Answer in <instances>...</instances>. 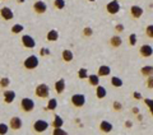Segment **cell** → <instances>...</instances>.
<instances>
[{
  "label": "cell",
  "mask_w": 153,
  "mask_h": 135,
  "mask_svg": "<svg viewBox=\"0 0 153 135\" xmlns=\"http://www.w3.org/2000/svg\"><path fill=\"white\" fill-rule=\"evenodd\" d=\"M38 64H40V61H38V57L36 55H30L25 61H23V66H25L27 70L36 69L38 66Z\"/></svg>",
  "instance_id": "6da1fadb"
},
{
  "label": "cell",
  "mask_w": 153,
  "mask_h": 135,
  "mask_svg": "<svg viewBox=\"0 0 153 135\" xmlns=\"http://www.w3.org/2000/svg\"><path fill=\"white\" fill-rule=\"evenodd\" d=\"M35 94L37 96L38 98H47L50 94V88L49 85L45 84V83H41L36 87V90H35Z\"/></svg>",
  "instance_id": "7a4b0ae2"
},
{
  "label": "cell",
  "mask_w": 153,
  "mask_h": 135,
  "mask_svg": "<svg viewBox=\"0 0 153 135\" xmlns=\"http://www.w3.org/2000/svg\"><path fill=\"white\" fill-rule=\"evenodd\" d=\"M21 108L22 111H25V112H31L35 108V102H33V99L31 98H22L21 101Z\"/></svg>",
  "instance_id": "3957f363"
},
{
  "label": "cell",
  "mask_w": 153,
  "mask_h": 135,
  "mask_svg": "<svg viewBox=\"0 0 153 135\" xmlns=\"http://www.w3.org/2000/svg\"><path fill=\"white\" fill-rule=\"evenodd\" d=\"M49 129V122L46 120H37V121L33 124V130L36 133H44Z\"/></svg>",
  "instance_id": "277c9868"
},
{
  "label": "cell",
  "mask_w": 153,
  "mask_h": 135,
  "mask_svg": "<svg viewBox=\"0 0 153 135\" xmlns=\"http://www.w3.org/2000/svg\"><path fill=\"white\" fill-rule=\"evenodd\" d=\"M71 103H73L74 107H83L85 103V97L84 94H73L71 96Z\"/></svg>",
  "instance_id": "5b68a950"
},
{
  "label": "cell",
  "mask_w": 153,
  "mask_h": 135,
  "mask_svg": "<svg viewBox=\"0 0 153 135\" xmlns=\"http://www.w3.org/2000/svg\"><path fill=\"white\" fill-rule=\"evenodd\" d=\"M106 10L110 14H117L119 12H120V3H119L117 0H111L110 3H107Z\"/></svg>",
  "instance_id": "8992f818"
},
{
  "label": "cell",
  "mask_w": 153,
  "mask_h": 135,
  "mask_svg": "<svg viewBox=\"0 0 153 135\" xmlns=\"http://www.w3.org/2000/svg\"><path fill=\"white\" fill-rule=\"evenodd\" d=\"M22 43L26 49H33V47L36 46L35 38H33L32 36H30V35H23L22 36Z\"/></svg>",
  "instance_id": "52a82bcc"
},
{
  "label": "cell",
  "mask_w": 153,
  "mask_h": 135,
  "mask_svg": "<svg viewBox=\"0 0 153 135\" xmlns=\"http://www.w3.org/2000/svg\"><path fill=\"white\" fill-rule=\"evenodd\" d=\"M0 16H1V18L4 19V21H12L13 17H14V13L10 8L8 7H3L1 9H0Z\"/></svg>",
  "instance_id": "ba28073f"
},
{
  "label": "cell",
  "mask_w": 153,
  "mask_h": 135,
  "mask_svg": "<svg viewBox=\"0 0 153 135\" xmlns=\"http://www.w3.org/2000/svg\"><path fill=\"white\" fill-rule=\"evenodd\" d=\"M33 10H35L37 14H44V13H46V10H47L46 3H44L42 0H38V1H36L35 4H33Z\"/></svg>",
  "instance_id": "9c48e42d"
},
{
  "label": "cell",
  "mask_w": 153,
  "mask_h": 135,
  "mask_svg": "<svg viewBox=\"0 0 153 135\" xmlns=\"http://www.w3.org/2000/svg\"><path fill=\"white\" fill-rule=\"evenodd\" d=\"M22 119L18 117V116H14L10 119V122H9V126H10V129H13L14 131H17V130H21L22 129Z\"/></svg>",
  "instance_id": "30bf717a"
},
{
  "label": "cell",
  "mask_w": 153,
  "mask_h": 135,
  "mask_svg": "<svg viewBox=\"0 0 153 135\" xmlns=\"http://www.w3.org/2000/svg\"><path fill=\"white\" fill-rule=\"evenodd\" d=\"M139 52L143 57H151L153 55V47L151 45H142Z\"/></svg>",
  "instance_id": "8fae6325"
},
{
  "label": "cell",
  "mask_w": 153,
  "mask_h": 135,
  "mask_svg": "<svg viewBox=\"0 0 153 135\" xmlns=\"http://www.w3.org/2000/svg\"><path fill=\"white\" fill-rule=\"evenodd\" d=\"M143 8L142 7H139V5H131V8H130V14H131V17L133 18H135V19H138V18H140L142 16H143Z\"/></svg>",
  "instance_id": "7c38bea8"
},
{
  "label": "cell",
  "mask_w": 153,
  "mask_h": 135,
  "mask_svg": "<svg viewBox=\"0 0 153 135\" xmlns=\"http://www.w3.org/2000/svg\"><path fill=\"white\" fill-rule=\"evenodd\" d=\"M4 102L5 103H12L14 99H16V92H14V90H4Z\"/></svg>",
  "instance_id": "4fadbf2b"
},
{
  "label": "cell",
  "mask_w": 153,
  "mask_h": 135,
  "mask_svg": "<svg viewBox=\"0 0 153 135\" xmlns=\"http://www.w3.org/2000/svg\"><path fill=\"white\" fill-rule=\"evenodd\" d=\"M65 89V80L64 79H59L57 82H55V92L57 94H61Z\"/></svg>",
  "instance_id": "5bb4252c"
},
{
  "label": "cell",
  "mask_w": 153,
  "mask_h": 135,
  "mask_svg": "<svg viewBox=\"0 0 153 135\" xmlns=\"http://www.w3.org/2000/svg\"><path fill=\"white\" fill-rule=\"evenodd\" d=\"M106 94H107L106 88L98 84V85H97V88H96V96H97V98H98V99H102V98L106 97Z\"/></svg>",
  "instance_id": "9a60e30c"
},
{
  "label": "cell",
  "mask_w": 153,
  "mask_h": 135,
  "mask_svg": "<svg viewBox=\"0 0 153 135\" xmlns=\"http://www.w3.org/2000/svg\"><path fill=\"white\" fill-rule=\"evenodd\" d=\"M46 38H47V41H50V42H55V41H57V38H59V32L56 30H51L47 32Z\"/></svg>",
  "instance_id": "2e32d148"
},
{
  "label": "cell",
  "mask_w": 153,
  "mask_h": 135,
  "mask_svg": "<svg viewBox=\"0 0 153 135\" xmlns=\"http://www.w3.org/2000/svg\"><path fill=\"white\" fill-rule=\"evenodd\" d=\"M110 73H111V69H110V66L107 65H101L98 68V76H107L110 75Z\"/></svg>",
  "instance_id": "e0dca14e"
},
{
  "label": "cell",
  "mask_w": 153,
  "mask_h": 135,
  "mask_svg": "<svg viewBox=\"0 0 153 135\" xmlns=\"http://www.w3.org/2000/svg\"><path fill=\"white\" fill-rule=\"evenodd\" d=\"M100 130H101L102 133H110L112 130V124L108 121H102L100 124Z\"/></svg>",
  "instance_id": "ac0fdd59"
},
{
  "label": "cell",
  "mask_w": 153,
  "mask_h": 135,
  "mask_svg": "<svg viewBox=\"0 0 153 135\" xmlns=\"http://www.w3.org/2000/svg\"><path fill=\"white\" fill-rule=\"evenodd\" d=\"M121 43H123V40L120 36H112L111 40H110V45L112 47H120Z\"/></svg>",
  "instance_id": "d6986e66"
},
{
  "label": "cell",
  "mask_w": 153,
  "mask_h": 135,
  "mask_svg": "<svg viewBox=\"0 0 153 135\" xmlns=\"http://www.w3.org/2000/svg\"><path fill=\"white\" fill-rule=\"evenodd\" d=\"M88 82H89L91 85L97 87L100 84V76L96 75V74H91V75H88Z\"/></svg>",
  "instance_id": "ffe728a7"
},
{
  "label": "cell",
  "mask_w": 153,
  "mask_h": 135,
  "mask_svg": "<svg viewBox=\"0 0 153 135\" xmlns=\"http://www.w3.org/2000/svg\"><path fill=\"white\" fill-rule=\"evenodd\" d=\"M63 60L65 61V62H70L71 60H73V57H74V55H73V52H71L70 50H64L63 51Z\"/></svg>",
  "instance_id": "44dd1931"
},
{
  "label": "cell",
  "mask_w": 153,
  "mask_h": 135,
  "mask_svg": "<svg viewBox=\"0 0 153 135\" xmlns=\"http://www.w3.org/2000/svg\"><path fill=\"white\" fill-rule=\"evenodd\" d=\"M142 74L144 76H149V75H153V66L151 65H144L142 68Z\"/></svg>",
  "instance_id": "7402d4cb"
},
{
  "label": "cell",
  "mask_w": 153,
  "mask_h": 135,
  "mask_svg": "<svg viewBox=\"0 0 153 135\" xmlns=\"http://www.w3.org/2000/svg\"><path fill=\"white\" fill-rule=\"evenodd\" d=\"M56 107H57V101L55 98H51V99H49V103H47L45 110H47V111H54Z\"/></svg>",
  "instance_id": "603a6c76"
},
{
  "label": "cell",
  "mask_w": 153,
  "mask_h": 135,
  "mask_svg": "<svg viewBox=\"0 0 153 135\" xmlns=\"http://www.w3.org/2000/svg\"><path fill=\"white\" fill-rule=\"evenodd\" d=\"M63 125H64V120L56 115L55 119H54V121H52V126H54V128H63Z\"/></svg>",
  "instance_id": "cb8c5ba5"
},
{
  "label": "cell",
  "mask_w": 153,
  "mask_h": 135,
  "mask_svg": "<svg viewBox=\"0 0 153 135\" xmlns=\"http://www.w3.org/2000/svg\"><path fill=\"white\" fill-rule=\"evenodd\" d=\"M111 84L115 87V88H120V87H123V80L119 78V76H112L111 78Z\"/></svg>",
  "instance_id": "d4e9b609"
},
{
  "label": "cell",
  "mask_w": 153,
  "mask_h": 135,
  "mask_svg": "<svg viewBox=\"0 0 153 135\" xmlns=\"http://www.w3.org/2000/svg\"><path fill=\"white\" fill-rule=\"evenodd\" d=\"M54 7L56 9H59V10L64 9L65 8V0H55V1H54Z\"/></svg>",
  "instance_id": "484cf974"
},
{
  "label": "cell",
  "mask_w": 153,
  "mask_h": 135,
  "mask_svg": "<svg viewBox=\"0 0 153 135\" xmlns=\"http://www.w3.org/2000/svg\"><path fill=\"white\" fill-rule=\"evenodd\" d=\"M78 76H79V79H85V78H88L87 69H84V68L79 69V71H78Z\"/></svg>",
  "instance_id": "4316f807"
},
{
  "label": "cell",
  "mask_w": 153,
  "mask_h": 135,
  "mask_svg": "<svg viewBox=\"0 0 153 135\" xmlns=\"http://www.w3.org/2000/svg\"><path fill=\"white\" fill-rule=\"evenodd\" d=\"M23 28H25V27L18 23V24H14V26L12 27V32H13V33H21V32L23 31Z\"/></svg>",
  "instance_id": "83f0119b"
},
{
  "label": "cell",
  "mask_w": 153,
  "mask_h": 135,
  "mask_svg": "<svg viewBox=\"0 0 153 135\" xmlns=\"http://www.w3.org/2000/svg\"><path fill=\"white\" fill-rule=\"evenodd\" d=\"M146 35H147V37L153 38V24L147 26V28H146Z\"/></svg>",
  "instance_id": "f1b7e54d"
},
{
  "label": "cell",
  "mask_w": 153,
  "mask_h": 135,
  "mask_svg": "<svg viewBox=\"0 0 153 135\" xmlns=\"http://www.w3.org/2000/svg\"><path fill=\"white\" fill-rule=\"evenodd\" d=\"M52 134H54V135H66L68 133H66L65 130H63L61 128H54V131H52Z\"/></svg>",
  "instance_id": "f546056e"
},
{
  "label": "cell",
  "mask_w": 153,
  "mask_h": 135,
  "mask_svg": "<svg viewBox=\"0 0 153 135\" xmlns=\"http://www.w3.org/2000/svg\"><path fill=\"white\" fill-rule=\"evenodd\" d=\"M144 103L148 106V108H149L152 116H153V99H149V98H146L144 99Z\"/></svg>",
  "instance_id": "4dcf8cb0"
},
{
  "label": "cell",
  "mask_w": 153,
  "mask_h": 135,
  "mask_svg": "<svg viewBox=\"0 0 153 135\" xmlns=\"http://www.w3.org/2000/svg\"><path fill=\"white\" fill-rule=\"evenodd\" d=\"M9 84H10L9 78H1V80H0V87H1V88H7Z\"/></svg>",
  "instance_id": "1f68e13d"
},
{
  "label": "cell",
  "mask_w": 153,
  "mask_h": 135,
  "mask_svg": "<svg viewBox=\"0 0 153 135\" xmlns=\"http://www.w3.org/2000/svg\"><path fill=\"white\" fill-rule=\"evenodd\" d=\"M8 130H9V126H8L7 124H4V122L0 124V134H1V135L7 134V133H8Z\"/></svg>",
  "instance_id": "d6a6232c"
},
{
  "label": "cell",
  "mask_w": 153,
  "mask_h": 135,
  "mask_svg": "<svg viewBox=\"0 0 153 135\" xmlns=\"http://www.w3.org/2000/svg\"><path fill=\"white\" fill-rule=\"evenodd\" d=\"M146 84H147V87H148L149 89H153V75L147 76V82H146Z\"/></svg>",
  "instance_id": "836d02e7"
},
{
  "label": "cell",
  "mask_w": 153,
  "mask_h": 135,
  "mask_svg": "<svg viewBox=\"0 0 153 135\" xmlns=\"http://www.w3.org/2000/svg\"><path fill=\"white\" fill-rule=\"evenodd\" d=\"M129 42H130L131 46H135V43H137V35L135 33H131V35L129 36Z\"/></svg>",
  "instance_id": "e575fe53"
},
{
  "label": "cell",
  "mask_w": 153,
  "mask_h": 135,
  "mask_svg": "<svg viewBox=\"0 0 153 135\" xmlns=\"http://www.w3.org/2000/svg\"><path fill=\"white\" fill-rule=\"evenodd\" d=\"M83 33H84V36L91 37V36H92V33H93V31H92V28H91V27H85L83 30Z\"/></svg>",
  "instance_id": "d590c367"
},
{
  "label": "cell",
  "mask_w": 153,
  "mask_h": 135,
  "mask_svg": "<svg viewBox=\"0 0 153 135\" xmlns=\"http://www.w3.org/2000/svg\"><path fill=\"white\" fill-rule=\"evenodd\" d=\"M112 107H114L115 111H121L123 110V105L120 102H117V101H115L114 105H112Z\"/></svg>",
  "instance_id": "8d00e7d4"
},
{
  "label": "cell",
  "mask_w": 153,
  "mask_h": 135,
  "mask_svg": "<svg viewBox=\"0 0 153 135\" xmlns=\"http://www.w3.org/2000/svg\"><path fill=\"white\" fill-rule=\"evenodd\" d=\"M133 97L135 98V99H140V98H142V94L138 93V92H134V93H133Z\"/></svg>",
  "instance_id": "74e56055"
},
{
  "label": "cell",
  "mask_w": 153,
  "mask_h": 135,
  "mask_svg": "<svg viewBox=\"0 0 153 135\" xmlns=\"http://www.w3.org/2000/svg\"><path fill=\"white\" fill-rule=\"evenodd\" d=\"M123 30H124V26H123V24H117V26H116V31L121 32Z\"/></svg>",
  "instance_id": "f35d334b"
},
{
  "label": "cell",
  "mask_w": 153,
  "mask_h": 135,
  "mask_svg": "<svg viewBox=\"0 0 153 135\" xmlns=\"http://www.w3.org/2000/svg\"><path fill=\"white\" fill-rule=\"evenodd\" d=\"M49 52H50V51L47 50V49H42V50H41V55H45V54L47 55V54H49Z\"/></svg>",
  "instance_id": "ab89813d"
},
{
  "label": "cell",
  "mask_w": 153,
  "mask_h": 135,
  "mask_svg": "<svg viewBox=\"0 0 153 135\" xmlns=\"http://www.w3.org/2000/svg\"><path fill=\"white\" fill-rule=\"evenodd\" d=\"M131 125H133L131 121H126V122H125V126H126V128H131Z\"/></svg>",
  "instance_id": "60d3db41"
},
{
  "label": "cell",
  "mask_w": 153,
  "mask_h": 135,
  "mask_svg": "<svg viewBox=\"0 0 153 135\" xmlns=\"http://www.w3.org/2000/svg\"><path fill=\"white\" fill-rule=\"evenodd\" d=\"M133 111H134V113H137V112H139V110H138L137 107H134V110H133Z\"/></svg>",
  "instance_id": "b9f144b4"
},
{
  "label": "cell",
  "mask_w": 153,
  "mask_h": 135,
  "mask_svg": "<svg viewBox=\"0 0 153 135\" xmlns=\"http://www.w3.org/2000/svg\"><path fill=\"white\" fill-rule=\"evenodd\" d=\"M18 3H25V0H18Z\"/></svg>",
  "instance_id": "7bdbcfd3"
},
{
  "label": "cell",
  "mask_w": 153,
  "mask_h": 135,
  "mask_svg": "<svg viewBox=\"0 0 153 135\" xmlns=\"http://www.w3.org/2000/svg\"><path fill=\"white\" fill-rule=\"evenodd\" d=\"M88 1H96V0H88Z\"/></svg>",
  "instance_id": "ee69618b"
}]
</instances>
